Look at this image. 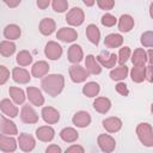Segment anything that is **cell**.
<instances>
[{
    "label": "cell",
    "instance_id": "6da1fadb",
    "mask_svg": "<svg viewBox=\"0 0 153 153\" xmlns=\"http://www.w3.org/2000/svg\"><path fill=\"white\" fill-rule=\"evenodd\" d=\"M42 90L50 97H57L65 87V76L62 74H47L41 80Z\"/></svg>",
    "mask_w": 153,
    "mask_h": 153
},
{
    "label": "cell",
    "instance_id": "7a4b0ae2",
    "mask_svg": "<svg viewBox=\"0 0 153 153\" xmlns=\"http://www.w3.org/2000/svg\"><path fill=\"white\" fill-rule=\"evenodd\" d=\"M136 135L139 141L146 147H153V127L147 122H141L136 126Z\"/></svg>",
    "mask_w": 153,
    "mask_h": 153
},
{
    "label": "cell",
    "instance_id": "3957f363",
    "mask_svg": "<svg viewBox=\"0 0 153 153\" xmlns=\"http://www.w3.org/2000/svg\"><path fill=\"white\" fill-rule=\"evenodd\" d=\"M68 73H69V78L75 84H80L86 81V79L90 76V73L86 71L85 67L80 66L79 63H73L69 68H68Z\"/></svg>",
    "mask_w": 153,
    "mask_h": 153
},
{
    "label": "cell",
    "instance_id": "277c9868",
    "mask_svg": "<svg viewBox=\"0 0 153 153\" xmlns=\"http://www.w3.org/2000/svg\"><path fill=\"white\" fill-rule=\"evenodd\" d=\"M66 22L71 26H80L85 22V13L80 7L71 8L66 14Z\"/></svg>",
    "mask_w": 153,
    "mask_h": 153
},
{
    "label": "cell",
    "instance_id": "5b68a950",
    "mask_svg": "<svg viewBox=\"0 0 153 153\" xmlns=\"http://www.w3.org/2000/svg\"><path fill=\"white\" fill-rule=\"evenodd\" d=\"M98 147L102 152L111 153L116 148V140L109 134H99L97 137Z\"/></svg>",
    "mask_w": 153,
    "mask_h": 153
},
{
    "label": "cell",
    "instance_id": "8992f818",
    "mask_svg": "<svg viewBox=\"0 0 153 153\" xmlns=\"http://www.w3.org/2000/svg\"><path fill=\"white\" fill-rule=\"evenodd\" d=\"M62 53H63L62 47L55 41H49L44 47V55L49 60H53V61L59 60L62 56Z\"/></svg>",
    "mask_w": 153,
    "mask_h": 153
},
{
    "label": "cell",
    "instance_id": "52a82bcc",
    "mask_svg": "<svg viewBox=\"0 0 153 153\" xmlns=\"http://www.w3.org/2000/svg\"><path fill=\"white\" fill-rule=\"evenodd\" d=\"M96 59L99 62V65L102 67H105V68H114L116 66V63H117V54L109 53L106 50L100 51L96 56Z\"/></svg>",
    "mask_w": 153,
    "mask_h": 153
},
{
    "label": "cell",
    "instance_id": "ba28073f",
    "mask_svg": "<svg viewBox=\"0 0 153 153\" xmlns=\"http://www.w3.org/2000/svg\"><path fill=\"white\" fill-rule=\"evenodd\" d=\"M20 120L23 123H26V124H35L38 122L39 117L37 115V112L35 111V109L29 105V104H25L22 106V110H20Z\"/></svg>",
    "mask_w": 153,
    "mask_h": 153
},
{
    "label": "cell",
    "instance_id": "9c48e42d",
    "mask_svg": "<svg viewBox=\"0 0 153 153\" xmlns=\"http://www.w3.org/2000/svg\"><path fill=\"white\" fill-rule=\"evenodd\" d=\"M26 93V98L29 99V102L35 105V106H42L44 104V96L42 93V91L38 87L35 86H29L25 91Z\"/></svg>",
    "mask_w": 153,
    "mask_h": 153
},
{
    "label": "cell",
    "instance_id": "30bf717a",
    "mask_svg": "<svg viewBox=\"0 0 153 153\" xmlns=\"http://www.w3.org/2000/svg\"><path fill=\"white\" fill-rule=\"evenodd\" d=\"M17 142H18L19 148H20L23 152H31V151H33L35 147H36V140H35V137H33L32 135L27 134V133H22V134H19Z\"/></svg>",
    "mask_w": 153,
    "mask_h": 153
},
{
    "label": "cell",
    "instance_id": "8fae6325",
    "mask_svg": "<svg viewBox=\"0 0 153 153\" xmlns=\"http://www.w3.org/2000/svg\"><path fill=\"white\" fill-rule=\"evenodd\" d=\"M18 147V142L14 139L13 135H6V134H0V151L5 153H11L14 152Z\"/></svg>",
    "mask_w": 153,
    "mask_h": 153
},
{
    "label": "cell",
    "instance_id": "7c38bea8",
    "mask_svg": "<svg viewBox=\"0 0 153 153\" xmlns=\"http://www.w3.org/2000/svg\"><path fill=\"white\" fill-rule=\"evenodd\" d=\"M0 110L4 115H6L10 118H14L19 114L17 104L13 100H10L8 98H4L2 100H0Z\"/></svg>",
    "mask_w": 153,
    "mask_h": 153
},
{
    "label": "cell",
    "instance_id": "4fadbf2b",
    "mask_svg": "<svg viewBox=\"0 0 153 153\" xmlns=\"http://www.w3.org/2000/svg\"><path fill=\"white\" fill-rule=\"evenodd\" d=\"M91 121H92L91 115L85 110L76 111L72 117V123L76 128H86L91 124Z\"/></svg>",
    "mask_w": 153,
    "mask_h": 153
},
{
    "label": "cell",
    "instance_id": "5bb4252c",
    "mask_svg": "<svg viewBox=\"0 0 153 153\" xmlns=\"http://www.w3.org/2000/svg\"><path fill=\"white\" fill-rule=\"evenodd\" d=\"M42 118L47 124H55L60 121V112L53 106H43L41 111Z\"/></svg>",
    "mask_w": 153,
    "mask_h": 153
},
{
    "label": "cell",
    "instance_id": "9a60e30c",
    "mask_svg": "<svg viewBox=\"0 0 153 153\" xmlns=\"http://www.w3.org/2000/svg\"><path fill=\"white\" fill-rule=\"evenodd\" d=\"M102 124H103V128L110 133V134H114V133H117L121 130L123 123H122V120L120 117H116V116H111V117H106L102 121Z\"/></svg>",
    "mask_w": 153,
    "mask_h": 153
},
{
    "label": "cell",
    "instance_id": "2e32d148",
    "mask_svg": "<svg viewBox=\"0 0 153 153\" xmlns=\"http://www.w3.org/2000/svg\"><path fill=\"white\" fill-rule=\"evenodd\" d=\"M56 38L66 43H73L78 38V32L73 27H61L56 32Z\"/></svg>",
    "mask_w": 153,
    "mask_h": 153
},
{
    "label": "cell",
    "instance_id": "e0dca14e",
    "mask_svg": "<svg viewBox=\"0 0 153 153\" xmlns=\"http://www.w3.org/2000/svg\"><path fill=\"white\" fill-rule=\"evenodd\" d=\"M11 76L13 79L14 82L17 84H29L30 80H31V74L29 73L27 69L23 68V67H14L12 69V73H11Z\"/></svg>",
    "mask_w": 153,
    "mask_h": 153
},
{
    "label": "cell",
    "instance_id": "ac0fdd59",
    "mask_svg": "<svg viewBox=\"0 0 153 153\" xmlns=\"http://www.w3.org/2000/svg\"><path fill=\"white\" fill-rule=\"evenodd\" d=\"M0 133L14 136V135L18 134L17 124L10 117H5V116L0 115Z\"/></svg>",
    "mask_w": 153,
    "mask_h": 153
},
{
    "label": "cell",
    "instance_id": "d6986e66",
    "mask_svg": "<svg viewBox=\"0 0 153 153\" xmlns=\"http://www.w3.org/2000/svg\"><path fill=\"white\" fill-rule=\"evenodd\" d=\"M36 137L42 142H50L55 137V130L50 126H41L35 131Z\"/></svg>",
    "mask_w": 153,
    "mask_h": 153
},
{
    "label": "cell",
    "instance_id": "ffe728a7",
    "mask_svg": "<svg viewBox=\"0 0 153 153\" xmlns=\"http://www.w3.org/2000/svg\"><path fill=\"white\" fill-rule=\"evenodd\" d=\"M85 68L90 74H93V75H98V74L102 73V66L97 61L96 56L92 55V54L86 55V57H85Z\"/></svg>",
    "mask_w": 153,
    "mask_h": 153
},
{
    "label": "cell",
    "instance_id": "44dd1931",
    "mask_svg": "<svg viewBox=\"0 0 153 153\" xmlns=\"http://www.w3.org/2000/svg\"><path fill=\"white\" fill-rule=\"evenodd\" d=\"M49 68H50V66L47 61H43V60L37 61L31 67V75L37 78V79L43 78L44 75H47L49 73Z\"/></svg>",
    "mask_w": 153,
    "mask_h": 153
},
{
    "label": "cell",
    "instance_id": "7402d4cb",
    "mask_svg": "<svg viewBox=\"0 0 153 153\" xmlns=\"http://www.w3.org/2000/svg\"><path fill=\"white\" fill-rule=\"evenodd\" d=\"M38 30L43 36H50L56 30V23L53 18H43L39 22Z\"/></svg>",
    "mask_w": 153,
    "mask_h": 153
},
{
    "label": "cell",
    "instance_id": "603a6c76",
    "mask_svg": "<svg viewBox=\"0 0 153 153\" xmlns=\"http://www.w3.org/2000/svg\"><path fill=\"white\" fill-rule=\"evenodd\" d=\"M84 59L82 48L79 44H72L68 48V61L71 63H80Z\"/></svg>",
    "mask_w": 153,
    "mask_h": 153
},
{
    "label": "cell",
    "instance_id": "cb8c5ba5",
    "mask_svg": "<svg viewBox=\"0 0 153 153\" xmlns=\"http://www.w3.org/2000/svg\"><path fill=\"white\" fill-rule=\"evenodd\" d=\"M93 109L99 114H106L111 109V100L108 97H94Z\"/></svg>",
    "mask_w": 153,
    "mask_h": 153
},
{
    "label": "cell",
    "instance_id": "d4e9b609",
    "mask_svg": "<svg viewBox=\"0 0 153 153\" xmlns=\"http://www.w3.org/2000/svg\"><path fill=\"white\" fill-rule=\"evenodd\" d=\"M135 25V20L130 14H122L118 18V30L121 32H129Z\"/></svg>",
    "mask_w": 153,
    "mask_h": 153
},
{
    "label": "cell",
    "instance_id": "484cf974",
    "mask_svg": "<svg viewBox=\"0 0 153 153\" xmlns=\"http://www.w3.org/2000/svg\"><path fill=\"white\" fill-rule=\"evenodd\" d=\"M123 44V36L120 33H109L104 38V45L109 49L120 48Z\"/></svg>",
    "mask_w": 153,
    "mask_h": 153
},
{
    "label": "cell",
    "instance_id": "4316f807",
    "mask_svg": "<svg viewBox=\"0 0 153 153\" xmlns=\"http://www.w3.org/2000/svg\"><path fill=\"white\" fill-rule=\"evenodd\" d=\"M60 137L62 141L67 142V143H73L79 139V133L76 129L72 128V127H65L63 129H61L60 131Z\"/></svg>",
    "mask_w": 153,
    "mask_h": 153
},
{
    "label": "cell",
    "instance_id": "83f0119b",
    "mask_svg": "<svg viewBox=\"0 0 153 153\" xmlns=\"http://www.w3.org/2000/svg\"><path fill=\"white\" fill-rule=\"evenodd\" d=\"M22 35V29L17 24H8L4 29V37L8 41H16Z\"/></svg>",
    "mask_w": 153,
    "mask_h": 153
},
{
    "label": "cell",
    "instance_id": "f1b7e54d",
    "mask_svg": "<svg viewBox=\"0 0 153 153\" xmlns=\"http://www.w3.org/2000/svg\"><path fill=\"white\" fill-rule=\"evenodd\" d=\"M130 59L134 66H145L147 63V53L143 48H136L130 54Z\"/></svg>",
    "mask_w": 153,
    "mask_h": 153
},
{
    "label": "cell",
    "instance_id": "f546056e",
    "mask_svg": "<svg viewBox=\"0 0 153 153\" xmlns=\"http://www.w3.org/2000/svg\"><path fill=\"white\" fill-rule=\"evenodd\" d=\"M128 74H129V69L126 65H122L120 67H114L109 73L111 80L114 81H122L128 76Z\"/></svg>",
    "mask_w": 153,
    "mask_h": 153
},
{
    "label": "cell",
    "instance_id": "4dcf8cb0",
    "mask_svg": "<svg viewBox=\"0 0 153 153\" xmlns=\"http://www.w3.org/2000/svg\"><path fill=\"white\" fill-rule=\"evenodd\" d=\"M86 37L87 39L94 44V45H98L99 44V41H100V31L98 29V26L96 24H88L86 26Z\"/></svg>",
    "mask_w": 153,
    "mask_h": 153
},
{
    "label": "cell",
    "instance_id": "1f68e13d",
    "mask_svg": "<svg viewBox=\"0 0 153 153\" xmlns=\"http://www.w3.org/2000/svg\"><path fill=\"white\" fill-rule=\"evenodd\" d=\"M8 94L11 96V99L16 103V104H24L25 99H26V93L23 88L17 87V86H11L8 88Z\"/></svg>",
    "mask_w": 153,
    "mask_h": 153
},
{
    "label": "cell",
    "instance_id": "d6a6232c",
    "mask_svg": "<svg viewBox=\"0 0 153 153\" xmlns=\"http://www.w3.org/2000/svg\"><path fill=\"white\" fill-rule=\"evenodd\" d=\"M100 92V85L96 81H88L82 86V94L88 98H94Z\"/></svg>",
    "mask_w": 153,
    "mask_h": 153
},
{
    "label": "cell",
    "instance_id": "836d02e7",
    "mask_svg": "<svg viewBox=\"0 0 153 153\" xmlns=\"http://www.w3.org/2000/svg\"><path fill=\"white\" fill-rule=\"evenodd\" d=\"M16 53V43L13 41L5 39L0 42V54L4 57H10Z\"/></svg>",
    "mask_w": 153,
    "mask_h": 153
},
{
    "label": "cell",
    "instance_id": "e575fe53",
    "mask_svg": "<svg viewBox=\"0 0 153 153\" xmlns=\"http://www.w3.org/2000/svg\"><path fill=\"white\" fill-rule=\"evenodd\" d=\"M145 71H146V65L145 66H134L130 71V78L133 82L140 84L145 81Z\"/></svg>",
    "mask_w": 153,
    "mask_h": 153
},
{
    "label": "cell",
    "instance_id": "d590c367",
    "mask_svg": "<svg viewBox=\"0 0 153 153\" xmlns=\"http://www.w3.org/2000/svg\"><path fill=\"white\" fill-rule=\"evenodd\" d=\"M32 59L33 57H32L31 53H29L27 50H20L16 56V61L20 67H26V66L31 65Z\"/></svg>",
    "mask_w": 153,
    "mask_h": 153
},
{
    "label": "cell",
    "instance_id": "8d00e7d4",
    "mask_svg": "<svg viewBox=\"0 0 153 153\" xmlns=\"http://www.w3.org/2000/svg\"><path fill=\"white\" fill-rule=\"evenodd\" d=\"M130 54H131V50H130L129 47L126 45V47L120 48V51H118V54H117V62L120 63V66L127 63V61H128L129 57H130Z\"/></svg>",
    "mask_w": 153,
    "mask_h": 153
},
{
    "label": "cell",
    "instance_id": "74e56055",
    "mask_svg": "<svg viewBox=\"0 0 153 153\" xmlns=\"http://www.w3.org/2000/svg\"><path fill=\"white\" fill-rule=\"evenodd\" d=\"M100 23L105 27H112V26L116 25L117 18L114 14H111V13H104L102 16V18H100Z\"/></svg>",
    "mask_w": 153,
    "mask_h": 153
},
{
    "label": "cell",
    "instance_id": "f35d334b",
    "mask_svg": "<svg viewBox=\"0 0 153 153\" xmlns=\"http://www.w3.org/2000/svg\"><path fill=\"white\" fill-rule=\"evenodd\" d=\"M51 7L57 13H63L68 10V1L67 0H51Z\"/></svg>",
    "mask_w": 153,
    "mask_h": 153
},
{
    "label": "cell",
    "instance_id": "ab89813d",
    "mask_svg": "<svg viewBox=\"0 0 153 153\" xmlns=\"http://www.w3.org/2000/svg\"><path fill=\"white\" fill-rule=\"evenodd\" d=\"M140 42H141V44H142L143 47H146V48H152V47H153V32H152L151 30L145 31V32L141 35V37H140Z\"/></svg>",
    "mask_w": 153,
    "mask_h": 153
},
{
    "label": "cell",
    "instance_id": "60d3db41",
    "mask_svg": "<svg viewBox=\"0 0 153 153\" xmlns=\"http://www.w3.org/2000/svg\"><path fill=\"white\" fill-rule=\"evenodd\" d=\"M98 7L103 11H110L115 6V0H96Z\"/></svg>",
    "mask_w": 153,
    "mask_h": 153
},
{
    "label": "cell",
    "instance_id": "b9f144b4",
    "mask_svg": "<svg viewBox=\"0 0 153 153\" xmlns=\"http://www.w3.org/2000/svg\"><path fill=\"white\" fill-rule=\"evenodd\" d=\"M10 76H11L10 69H8L6 66L0 65V86L4 85V84H6L7 80L10 79Z\"/></svg>",
    "mask_w": 153,
    "mask_h": 153
},
{
    "label": "cell",
    "instance_id": "7bdbcfd3",
    "mask_svg": "<svg viewBox=\"0 0 153 153\" xmlns=\"http://www.w3.org/2000/svg\"><path fill=\"white\" fill-rule=\"evenodd\" d=\"M115 88H116V92L120 93V94L123 96V97H127V96L129 94V88H128L127 84L123 82V81H117Z\"/></svg>",
    "mask_w": 153,
    "mask_h": 153
},
{
    "label": "cell",
    "instance_id": "ee69618b",
    "mask_svg": "<svg viewBox=\"0 0 153 153\" xmlns=\"http://www.w3.org/2000/svg\"><path fill=\"white\" fill-rule=\"evenodd\" d=\"M145 80H147L148 82L153 81V65H147L146 66V71H145Z\"/></svg>",
    "mask_w": 153,
    "mask_h": 153
},
{
    "label": "cell",
    "instance_id": "f6af8a7d",
    "mask_svg": "<svg viewBox=\"0 0 153 153\" xmlns=\"http://www.w3.org/2000/svg\"><path fill=\"white\" fill-rule=\"evenodd\" d=\"M66 152L67 153H84L85 148L82 146H80V145H72V146L66 148Z\"/></svg>",
    "mask_w": 153,
    "mask_h": 153
},
{
    "label": "cell",
    "instance_id": "bcb514c9",
    "mask_svg": "<svg viewBox=\"0 0 153 153\" xmlns=\"http://www.w3.org/2000/svg\"><path fill=\"white\" fill-rule=\"evenodd\" d=\"M45 152L47 153H61L62 152V148L57 145H50L45 148Z\"/></svg>",
    "mask_w": 153,
    "mask_h": 153
},
{
    "label": "cell",
    "instance_id": "7dc6e473",
    "mask_svg": "<svg viewBox=\"0 0 153 153\" xmlns=\"http://www.w3.org/2000/svg\"><path fill=\"white\" fill-rule=\"evenodd\" d=\"M36 4H37L39 10H45L51 4V0H36Z\"/></svg>",
    "mask_w": 153,
    "mask_h": 153
},
{
    "label": "cell",
    "instance_id": "c3c4849f",
    "mask_svg": "<svg viewBox=\"0 0 153 153\" xmlns=\"http://www.w3.org/2000/svg\"><path fill=\"white\" fill-rule=\"evenodd\" d=\"M10 8H16L17 6H19V4L22 2V0H2Z\"/></svg>",
    "mask_w": 153,
    "mask_h": 153
},
{
    "label": "cell",
    "instance_id": "681fc988",
    "mask_svg": "<svg viewBox=\"0 0 153 153\" xmlns=\"http://www.w3.org/2000/svg\"><path fill=\"white\" fill-rule=\"evenodd\" d=\"M147 62L149 65H153V50H152V48H149V50L147 51Z\"/></svg>",
    "mask_w": 153,
    "mask_h": 153
},
{
    "label": "cell",
    "instance_id": "f907efd6",
    "mask_svg": "<svg viewBox=\"0 0 153 153\" xmlns=\"http://www.w3.org/2000/svg\"><path fill=\"white\" fill-rule=\"evenodd\" d=\"M82 2H84L87 7H91V6H93V5L96 4V0H82Z\"/></svg>",
    "mask_w": 153,
    "mask_h": 153
},
{
    "label": "cell",
    "instance_id": "816d5d0a",
    "mask_svg": "<svg viewBox=\"0 0 153 153\" xmlns=\"http://www.w3.org/2000/svg\"><path fill=\"white\" fill-rule=\"evenodd\" d=\"M152 10H153V4H151V6H149V16H151V17H153V14H152Z\"/></svg>",
    "mask_w": 153,
    "mask_h": 153
}]
</instances>
